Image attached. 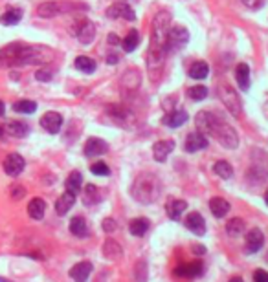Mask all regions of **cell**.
<instances>
[{
    "instance_id": "cell-5",
    "label": "cell",
    "mask_w": 268,
    "mask_h": 282,
    "mask_svg": "<svg viewBox=\"0 0 268 282\" xmlns=\"http://www.w3.org/2000/svg\"><path fill=\"white\" fill-rule=\"evenodd\" d=\"M219 96L223 99V103L226 105V108L230 110V114H233L235 117L241 116V110H243V103H241V97L235 90H233L230 85H221L219 86Z\"/></svg>"
},
{
    "instance_id": "cell-30",
    "label": "cell",
    "mask_w": 268,
    "mask_h": 282,
    "mask_svg": "<svg viewBox=\"0 0 268 282\" xmlns=\"http://www.w3.org/2000/svg\"><path fill=\"white\" fill-rule=\"evenodd\" d=\"M235 77H237L241 90H248L250 88V68H248V64H239L237 70H235Z\"/></svg>"
},
{
    "instance_id": "cell-15",
    "label": "cell",
    "mask_w": 268,
    "mask_h": 282,
    "mask_svg": "<svg viewBox=\"0 0 268 282\" xmlns=\"http://www.w3.org/2000/svg\"><path fill=\"white\" fill-rule=\"evenodd\" d=\"M207 147V136H204L202 132H191L186 139V151L187 152H198L204 151Z\"/></svg>"
},
{
    "instance_id": "cell-47",
    "label": "cell",
    "mask_w": 268,
    "mask_h": 282,
    "mask_svg": "<svg viewBox=\"0 0 268 282\" xmlns=\"http://www.w3.org/2000/svg\"><path fill=\"white\" fill-rule=\"evenodd\" d=\"M4 112H6V106H4V103H2V101H0V117L4 116Z\"/></svg>"
},
{
    "instance_id": "cell-18",
    "label": "cell",
    "mask_w": 268,
    "mask_h": 282,
    "mask_svg": "<svg viewBox=\"0 0 268 282\" xmlns=\"http://www.w3.org/2000/svg\"><path fill=\"white\" fill-rule=\"evenodd\" d=\"M106 17H111V19H127V20H134V19H136V15H134L132 8H129L127 4H114V6H111V8L106 10Z\"/></svg>"
},
{
    "instance_id": "cell-36",
    "label": "cell",
    "mask_w": 268,
    "mask_h": 282,
    "mask_svg": "<svg viewBox=\"0 0 268 282\" xmlns=\"http://www.w3.org/2000/svg\"><path fill=\"white\" fill-rule=\"evenodd\" d=\"M13 110L21 112V114H33V112L37 110V103L28 101V99L17 101L15 105H13Z\"/></svg>"
},
{
    "instance_id": "cell-31",
    "label": "cell",
    "mask_w": 268,
    "mask_h": 282,
    "mask_svg": "<svg viewBox=\"0 0 268 282\" xmlns=\"http://www.w3.org/2000/svg\"><path fill=\"white\" fill-rule=\"evenodd\" d=\"M213 172H215V174H217L219 178H223V180H230V178L233 176L232 165H230L228 161H224V160L217 161V163L213 165Z\"/></svg>"
},
{
    "instance_id": "cell-46",
    "label": "cell",
    "mask_w": 268,
    "mask_h": 282,
    "mask_svg": "<svg viewBox=\"0 0 268 282\" xmlns=\"http://www.w3.org/2000/svg\"><path fill=\"white\" fill-rule=\"evenodd\" d=\"M228 282H244V280H243V277H239V275H235V277H232Z\"/></svg>"
},
{
    "instance_id": "cell-10",
    "label": "cell",
    "mask_w": 268,
    "mask_h": 282,
    "mask_svg": "<svg viewBox=\"0 0 268 282\" xmlns=\"http://www.w3.org/2000/svg\"><path fill=\"white\" fill-rule=\"evenodd\" d=\"M19 50H21V42H13V44H8L6 48H2L0 50V68L15 66Z\"/></svg>"
},
{
    "instance_id": "cell-43",
    "label": "cell",
    "mask_w": 268,
    "mask_h": 282,
    "mask_svg": "<svg viewBox=\"0 0 268 282\" xmlns=\"http://www.w3.org/2000/svg\"><path fill=\"white\" fill-rule=\"evenodd\" d=\"M11 196L15 198V200H21V198L24 196V189H22L21 185H13L11 187Z\"/></svg>"
},
{
    "instance_id": "cell-20",
    "label": "cell",
    "mask_w": 268,
    "mask_h": 282,
    "mask_svg": "<svg viewBox=\"0 0 268 282\" xmlns=\"http://www.w3.org/2000/svg\"><path fill=\"white\" fill-rule=\"evenodd\" d=\"M187 112L186 110H173L169 114H166L162 119V123L169 128H178V126H182L184 123L187 121Z\"/></svg>"
},
{
    "instance_id": "cell-12",
    "label": "cell",
    "mask_w": 268,
    "mask_h": 282,
    "mask_svg": "<svg viewBox=\"0 0 268 282\" xmlns=\"http://www.w3.org/2000/svg\"><path fill=\"white\" fill-rule=\"evenodd\" d=\"M41 125L46 132H50V134H57L63 126L61 114H57V112H46L44 116L41 117Z\"/></svg>"
},
{
    "instance_id": "cell-21",
    "label": "cell",
    "mask_w": 268,
    "mask_h": 282,
    "mask_svg": "<svg viewBox=\"0 0 268 282\" xmlns=\"http://www.w3.org/2000/svg\"><path fill=\"white\" fill-rule=\"evenodd\" d=\"M149 227H151V222L147 220L143 217H138V218H132L129 222V233H131L132 237H143L147 231H149Z\"/></svg>"
},
{
    "instance_id": "cell-13",
    "label": "cell",
    "mask_w": 268,
    "mask_h": 282,
    "mask_svg": "<svg viewBox=\"0 0 268 282\" xmlns=\"http://www.w3.org/2000/svg\"><path fill=\"white\" fill-rule=\"evenodd\" d=\"M92 269H94L92 262H88V260L77 262L76 266H72L70 277L74 278V282H86L88 280V277H90Z\"/></svg>"
},
{
    "instance_id": "cell-24",
    "label": "cell",
    "mask_w": 268,
    "mask_h": 282,
    "mask_svg": "<svg viewBox=\"0 0 268 282\" xmlns=\"http://www.w3.org/2000/svg\"><path fill=\"white\" fill-rule=\"evenodd\" d=\"M46 213V201L42 198H33V200L28 203V215L33 220H42Z\"/></svg>"
},
{
    "instance_id": "cell-33",
    "label": "cell",
    "mask_w": 268,
    "mask_h": 282,
    "mask_svg": "<svg viewBox=\"0 0 268 282\" xmlns=\"http://www.w3.org/2000/svg\"><path fill=\"white\" fill-rule=\"evenodd\" d=\"M138 44H140V33H138V30H131L129 35L123 39V50H125L127 53H131V51L136 50Z\"/></svg>"
},
{
    "instance_id": "cell-29",
    "label": "cell",
    "mask_w": 268,
    "mask_h": 282,
    "mask_svg": "<svg viewBox=\"0 0 268 282\" xmlns=\"http://www.w3.org/2000/svg\"><path fill=\"white\" fill-rule=\"evenodd\" d=\"M207 74H209V66L204 62V60H198V62H193L191 68H189V77L191 79H206Z\"/></svg>"
},
{
    "instance_id": "cell-22",
    "label": "cell",
    "mask_w": 268,
    "mask_h": 282,
    "mask_svg": "<svg viewBox=\"0 0 268 282\" xmlns=\"http://www.w3.org/2000/svg\"><path fill=\"white\" fill-rule=\"evenodd\" d=\"M74 203H76V194H72V192H63L61 196L57 198V201H56V211H57V215H66V213L70 211L72 207H74Z\"/></svg>"
},
{
    "instance_id": "cell-37",
    "label": "cell",
    "mask_w": 268,
    "mask_h": 282,
    "mask_svg": "<svg viewBox=\"0 0 268 282\" xmlns=\"http://www.w3.org/2000/svg\"><path fill=\"white\" fill-rule=\"evenodd\" d=\"M187 96L191 97L193 101H202V99H206V96H207V88L200 85L191 86V88L187 90Z\"/></svg>"
},
{
    "instance_id": "cell-28",
    "label": "cell",
    "mask_w": 268,
    "mask_h": 282,
    "mask_svg": "<svg viewBox=\"0 0 268 282\" xmlns=\"http://www.w3.org/2000/svg\"><path fill=\"white\" fill-rule=\"evenodd\" d=\"M81 187H83V176H81V172H70L68 174V178H66V191L72 192V194H79V191H81Z\"/></svg>"
},
{
    "instance_id": "cell-1",
    "label": "cell",
    "mask_w": 268,
    "mask_h": 282,
    "mask_svg": "<svg viewBox=\"0 0 268 282\" xmlns=\"http://www.w3.org/2000/svg\"><path fill=\"white\" fill-rule=\"evenodd\" d=\"M197 130L202 132L204 136H213L217 137L219 143L226 149H237L239 145V136L237 132L233 130L232 126L221 121V117L211 114V112H200L197 116Z\"/></svg>"
},
{
    "instance_id": "cell-34",
    "label": "cell",
    "mask_w": 268,
    "mask_h": 282,
    "mask_svg": "<svg viewBox=\"0 0 268 282\" xmlns=\"http://www.w3.org/2000/svg\"><path fill=\"white\" fill-rule=\"evenodd\" d=\"M244 231V220L241 218H232L226 222V233L230 237H239Z\"/></svg>"
},
{
    "instance_id": "cell-3",
    "label": "cell",
    "mask_w": 268,
    "mask_h": 282,
    "mask_svg": "<svg viewBox=\"0 0 268 282\" xmlns=\"http://www.w3.org/2000/svg\"><path fill=\"white\" fill-rule=\"evenodd\" d=\"M53 59V53L44 48H37V46H26L21 44V50H19V55H17L15 66L22 64H46Z\"/></svg>"
},
{
    "instance_id": "cell-7",
    "label": "cell",
    "mask_w": 268,
    "mask_h": 282,
    "mask_svg": "<svg viewBox=\"0 0 268 282\" xmlns=\"http://www.w3.org/2000/svg\"><path fill=\"white\" fill-rule=\"evenodd\" d=\"M244 244H246V247H244V251L248 253V255H253V253H257L261 247H263L264 244V235L261 229H257V227H253V229H250V231L246 233V238H244Z\"/></svg>"
},
{
    "instance_id": "cell-49",
    "label": "cell",
    "mask_w": 268,
    "mask_h": 282,
    "mask_svg": "<svg viewBox=\"0 0 268 282\" xmlns=\"http://www.w3.org/2000/svg\"><path fill=\"white\" fill-rule=\"evenodd\" d=\"M264 201H266V205H268V189H266V192H264Z\"/></svg>"
},
{
    "instance_id": "cell-14",
    "label": "cell",
    "mask_w": 268,
    "mask_h": 282,
    "mask_svg": "<svg viewBox=\"0 0 268 282\" xmlns=\"http://www.w3.org/2000/svg\"><path fill=\"white\" fill-rule=\"evenodd\" d=\"M106 151H109V145H106V143L101 139V137H90V139L85 143V149H83L85 156H88V158H92V156H103Z\"/></svg>"
},
{
    "instance_id": "cell-32",
    "label": "cell",
    "mask_w": 268,
    "mask_h": 282,
    "mask_svg": "<svg viewBox=\"0 0 268 282\" xmlns=\"http://www.w3.org/2000/svg\"><path fill=\"white\" fill-rule=\"evenodd\" d=\"M22 19V10L19 8H13V10H8L4 15L0 17V22L4 26H11V24H17V22H21Z\"/></svg>"
},
{
    "instance_id": "cell-41",
    "label": "cell",
    "mask_w": 268,
    "mask_h": 282,
    "mask_svg": "<svg viewBox=\"0 0 268 282\" xmlns=\"http://www.w3.org/2000/svg\"><path fill=\"white\" fill-rule=\"evenodd\" d=\"M101 227H103V231L105 233H114L118 229V222L114 220V218H105L103 224H101Z\"/></svg>"
},
{
    "instance_id": "cell-11",
    "label": "cell",
    "mask_w": 268,
    "mask_h": 282,
    "mask_svg": "<svg viewBox=\"0 0 268 282\" xmlns=\"http://www.w3.org/2000/svg\"><path fill=\"white\" fill-rule=\"evenodd\" d=\"M175 151V141L173 139H162V141H156L154 147H152V156L154 160L164 163V161L169 158V154H173Z\"/></svg>"
},
{
    "instance_id": "cell-16",
    "label": "cell",
    "mask_w": 268,
    "mask_h": 282,
    "mask_svg": "<svg viewBox=\"0 0 268 282\" xmlns=\"http://www.w3.org/2000/svg\"><path fill=\"white\" fill-rule=\"evenodd\" d=\"M186 209H187V201L186 200H177V198L169 200L167 201V205H166L167 217L171 218V220H180L182 215L186 213Z\"/></svg>"
},
{
    "instance_id": "cell-39",
    "label": "cell",
    "mask_w": 268,
    "mask_h": 282,
    "mask_svg": "<svg viewBox=\"0 0 268 282\" xmlns=\"http://www.w3.org/2000/svg\"><path fill=\"white\" fill-rule=\"evenodd\" d=\"M92 174H96V176H109L111 174V169H109V165L106 163H103V161H97V163H94V165L90 167Z\"/></svg>"
},
{
    "instance_id": "cell-27",
    "label": "cell",
    "mask_w": 268,
    "mask_h": 282,
    "mask_svg": "<svg viewBox=\"0 0 268 282\" xmlns=\"http://www.w3.org/2000/svg\"><path fill=\"white\" fill-rule=\"evenodd\" d=\"M103 255L106 258H120L123 255V247L118 244L116 240H112V238H106L105 244H103Z\"/></svg>"
},
{
    "instance_id": "cell-26",
    "label": "cell",
    "mask_w": 268,
    "mask_h": 282,
    "mask_svg": "<svg viewBox=\"0 0 268 282\" xmlns=\"http://www.w3.org/2000/svg\"><path fill=\"white\" fill-rule=\"evenodd\" d=\"M63 11L61 4L57 2H44L37 8V15L42 17V19H51V17H57Z\"/></svg>"
},
{
    "instance_id": "cell-35",
    "label": "cell",
    "mask_w": 268,
    "mask_h": 282,
    "mask_svg": "<svg viewBox=\"0 0 268 282\" xmlns=\"http://www.w3.org/2000/svg\"><path fill=\"white\" fill-rule=\"evenodd\" d=\"M76 68L85 72V74H94V72H96V60H92L90 57L81 55L76 59Z\"/></svg>"
},
{
    "instance_id": "cell-23",
    "label": "cell",
    "mask_w": 268,
    "mask_h": 282,
    "mask_svg": "<svg viewBox=\"0 0 268 282\" xmlns=\"http://www.w3.org/2000/svg\"><path fill=\"white\" fill-rule=\"evenodd\" d=\"M209 209H211L213 217L215 218H224L230 213V203H228L224 198L215 196L209 200Z\"/></svg>"
},
{
    "instance_id": "cell-25",
    "label": "cell",
    "mask_w": 268,
    "mask_h": 282,
    "mask_svg": "<svg viewBox=\"0 0 268 282\" xmlns=\"http://www.w3.org/2000/svg\"><path fill=\"white\" fill-rule=\"evenodd\" d=\"M4 132L8 136H13V137H24L28 136V125L22 123V121H11L8 125H4Z\"/></svg>"
},
{
    "instance_id": "cell-8",
    "label": "cell",
    "mask_w": 268,
    "mask_h": 282,
    "mask_svg": "<svg viewBox=\"0 0 268 282\" xmlns=\"http://www.w3.org/2000/svg\"><path fill=\"white\" fill-rule=\"evenodd\" d=\"M184 226L193 233V235H197V237H204L206 235V220L200 213H189L184 220Z\"/></svg>"
},
{
    "instance_id": "cell-38",
    "label": "cell",
    "mask_w": 268,
    "mask_h": 282,
    "mask_svg": "<svg viewBox=\"0 0 268 282\" xmlns=\"http://www.w3.org/2000/svg\"><path fill=\"white\" fill-rule=\"evenodd\" d=\"M94 201H99V191H97L96 185H86L85 189V203L86 205H92Z\"/></svg>"
},
{
    "instance_id": "cell-45",
    "label": "cell",
    "mask_w": 268,
    "mask_h": 282,
    "mask_svg": "<svg viewBox=\"0 0 268 282\" xmlns=\"http://www.w3.org/2000/svg\"><path fill=\"white\" fill-rule=\"evenodd\" d=\"M191 251L195 253V255H204V253H206V249H204L202 246H193Z\"/></svg>"
},
{
    "instance_id": "cell-6",
    "label": "cell",
    "mask_w": 268,
    "mask_h": 282,
    "mask_svg": "<svg viewBox=\"0 0 268 282\" xmlns=\"http://www.w3.org/2000/svg\"><path fill=\"white\" fill-rule=\"evenodd\" d=\"M187 40H189V33H187L186 28H180V26L171 28V30L167 31V37H166V53L182 48Z\"/></svg>"
},
{
    "instance_id": "cell-40",
    "label": "cell",
    "mask_w": 268,
    "mask_h": 282,
    "mask_svg": "<svg viewBox=\"0 0 268 282\" xmlns=\"http://www.w3.org/2000/svg\"><path fill=\"white\" fill-rule=\"evenodd\" d=\"M51 76H53V74H51L50 68H41V70L35 72V79L42 81V83H48V81L51 79Z\"/></svg>"
},
{
    "instance_id": "cell-9",
    "label": "cell",
    "mask_w": 268,
    "mask_h": 282,
    "mask_svg": "<svg viewBox=\"0 0 268 282\" xmlns=\"http://www.w3.org/2000/svg\"><path fill=\"white\" fill-rule=\"evenodd\" d=\"M26 167V161L21 154H8L4 160V171L6 174H10V176H19L22 171H24Z\"/></svg>"
},
{
    "instance_id": "cell-48",
    "label": "cell",
    "mask_w": 268,
    "mask_h": 282,
    "mask_svg": "<svg viewBox=\"0 0 268 282\" xmlns=\"http://www.w3.org/2000/svg\"><path fill=\"white\" fill-rule=\"evenodd\" d=\"M6 132H4V126H0V137H4Z\"/></svg>"
},
{
    "instance_id": "cell-17",
    "label": "cell",
    "mask_w": 268,
    "mask_h": 282,
    "mask_svg": "<svg viewBox=\"0 0 268 282\" xmlns=\"http://www.w3.org/2000/svg\"><path fill=\"white\" fill-rule=\"evenodd\" d=\"M76 35L79 39V42L90 44L92 40H94V37H96V26L92 24L90 20H83L81 24H79V28H77Z\"/></svg>"
},
{
    "instance_id": "cell-50",
    "label": "cell",
    "mask_w": 268,
    "mask_h": 282,
    "mask_svg": "<svg viewBox=\"0 0 268 282\" xmlns=\"http://www.w3.org/2000/svg\"><path fill=\"white\" fill-rule=\"evenodd\" d=\"M0 282H8V280H4V278H0Z\"/></svg>"
},
{
    "instance_id": "cell-2",
    "label": "cell",
    "mask_w": 268,
    "mask_h": 282,
    "mask_svg": "<svg viewBox=\"0 0 268 282\" xmlns=\"http://www.w3.org/2000/svg\"><path fill=\"white\" fill-rule=\"evenodd\" d=\"M131 192L134 200H138L140 203H152L160 196V181H158V178L154 174L143 172V174H140L134 180Z\"/></svg>"
},
{
    "instance_id": "cell-19",
    "label": "cell",
    "mask_w": 268,
    "mask_h": 282,
    "mask_svg": "<svg viewBox=\"0 0 268 282\" xmlns=\"http://www.w3.org/2000/svg\"><path fill=\"white\" fill-rule=\"evenodd\" d=\"M68 227H70L72 235L77 237V238H86L88 235H90L88 224H86V220L83 217H74L70 220V224H68Z\"/></svg>"
},
{
    "instance_id": "cell-4",
    "label": "cell",
    "mask_w": 268,
    "mask_h": 282,
    "mask_svg": "<svg viewBox=\"0 0 268 282\" xmlns=\"http://www.w3.org/2000/svg\"><path fill=\"white\" fill-rule=\"evenodd\" d=\"M204 271H206V264H204L200 258L193 262H184L180 266H177L173 269V275L177 278H184V280H189V278H197L202 277Z\"/></svg>"
},
{
    "instance_id": "cell-42",
    "label": "cell",
    "mask_w": 268,
    "mask_h": 282,
    "mask_svg": "<svg viewBox=\"0 0 268 282\" xmlns=\"http://www.w3.org/2000/svg\"><path fill=\"white\" fill-rule=\"evenodd\" d=\"M253 282H268V271H264V269H255V271H253Z\"/></svg>"
},
{
    "instance_id": "cell-44",
    "label": "cell",
    "mask_w": 268,
    "mask_h": 282,
    "mask_svg": "<svg viewBox=\"0 0 268 282\" xmlns=\"http://www.w3.org/2000/svg\"><path fill=\"white\" fill-rule=\"evenodd\" d=\"M244 4L250 6V8H259V6L263 4V0H243Z\"/></svg>"
}]
</instances>
